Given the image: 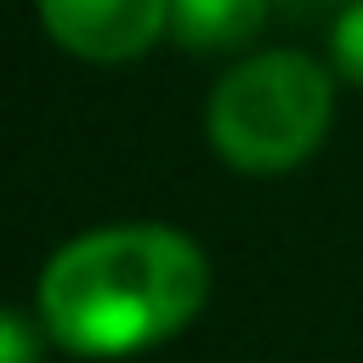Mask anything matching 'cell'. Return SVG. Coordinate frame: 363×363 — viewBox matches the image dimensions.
Masks as SVG:
<instances>
[{
  "mask_svg": "<svg viewBox=\"0 0 363 363\" xmlns=\"http://www.w3.org/2000/svg\"><path fill=\"white\" fill-rule=\"evenodd\" d=\"M0 363H40V335L0 306Z\"/></svg>",
  "mask_w": 363,
  "mask_h": 363,
  "instance_id": "obj_6",
  "label": "cell"
},
{
  "mask_svg": "<svg viewBox=\"0 0 363 363\" xmlns=\"http://www.w3.org/2000/svg\"><path fill=\"white\" fill-rule=\"evenodd\" d=\"M210 295L204 250L159 221L68 238L40 272L45 335L74 357H130L199 318Z\"/></svg>",
  "mask_w": 363,
  "mask_h": 363,
  "instance_id": "obj_1",
  "label": "cell"
},
{
  "mask_svg": "<svg viewBox=\"0 0 363 363\" xmlns=\"http://www.w3.org/2000/svg\"><path fill=\"white\" fill-rule=\"evenodd\" d=\"M329 113H335V79L318 57L261 51L216 79L204 130L233 170L278 176V170H295L323 142Z\"/></svg>",
  "mask_w": 363,
  "mask_h": 363,
  "instance_id": "obj_2",
  "label": "cell"
},
{
  "mask_svg": "<svg viewBox=\"0 0 363 363\" xmlns=\"http://www.w3.org/2000/svg\"><path fill=\"white\" fill-rule=\"evenodd\" d=\"M284 6H295V11H312V6H335V0H284ZM352 6V0H346Z\"/></svg>",
  "mask_w": 363,
  "mask_h": 363,
  "instance_id": "obj_7",
  "label": "cell"
},
{
  "mask_svg": "<svg viewBox=\"0 0 363 363\" xmlns=\"http://www.w3.org/2000/svg\"><path fill=\"white\" fill-rule=\"evenodd\" d=\"M34 11L85 62H130L170 28V0H34Z\"/></svg>",
  "mask_w": 363,
  "mask_h": 363,
  "instance_id": "obj_3",
  "label": "cell"
},
{
  "mask_svg": "<svg viewBox=\"0 0 363 363\" xmlns=\"http://www.w3.org/2000/svg\"><path fill=\"white\" fill-rule=\"evenodd\" d=\"M329 51H335V68H340L346 79H357V85H363V0H352V6L340 11Z\"/></svg>",
  "mask_w": 363,
  "mask_h": 363,
  "instance_id": "obj_5",
  "label": "cell"
},
{
  "mask_svg": "<svg viewBox=\"0 0 363 363\" xmlns=\"http://www.w3.org/2000/svg\"><path fill=\"white\" fill-rule=\"evenodd\" d=\"M272 0H170V34L193 51H233L244 45Z\"/></svg>",
  "mask_w": 363,
  "mask_h": 363,
  "instance_id": "obj_4",
  "label": "cell"
}]
</instances>
